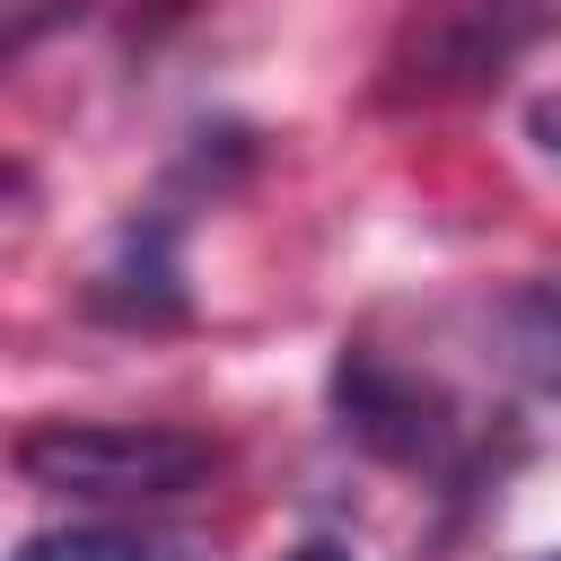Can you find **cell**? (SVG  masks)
Returning <instances> with one entry per match:
<instances>
[{"instance_id": "cell-4", "label": "cell", "mask_w": 561, "mask_h": 561, "mask_svg": "<svg viewBox=\"0 0 561 561\" xmlns=\"http://www.w3.org/2000/svg\"><path fill=\"white\" fill-rule=\"evenodd\" d=\"M18 561H184V552L131 526H53V535H26Z\"/></svg>"}, {"instance_id": "cell-5", "label": "cell", "mask_w": 561, "mask_h": 561, "mask_svg": "<svg viewBox=\"0 0 561 561\" xmlns=\"http://www.w3.org/2000/svg\"><path fill=\"white\" fill-rule=\"evenodd\" d=\"M526 131H535V149H543V158H561V96H535Z\"/></svg>"}, {"instance_id": "cell-1", "label": "cell", "mask_w": 561, "mask_h": 561, "mask_svg": "<svg viewBox=\"0 0 561 561\" xmlns=\"http://www.w3.org/2000/svg\"><path fill=\"white\" fill-rule=\"evenodd\" d=\"M210 465V438L158 421H44L18 438V473L61 500H175Z\"/></svg>"}, {"instance_id": "cell-7", "label": "cell", "mask_w": 561, "mask_h": 561, "mask_svg": "<svg viewBox=\"0 0 561 561\" xmlns=\"http://www.w3.org/2000/svg\"><path fill=\"white\" fill-rule=\"evenodd\" d=\"M552 561H561V552H552Z\"/></svg>"}, {"instance_id": "cell-3", "label": "cell", "mask_w": 561, "mask_h": 561, "mask_svg": "<svg viewBox=\"0 0 561 561\" xmlns=\"http://www.w3.org/2000/svg\"><path fill=\"white\" fill-rule=\"evenodd\" d=\"M482 351L526 394H552L561 403V263L535 272V280H517V289H500L482 307Z\"/></svg>"}, {"instance_id": "cell-2", "label": "cell", "mask_w": 561, "mask_h": 561, "mask_svg": "<svg viewBox=\"0 0 561 561\" xmlns=\"http://www.w3.org/2000/svg\"><path fill=\"white\" fill-rule=\"evenodd\" d=\"M561 18V0H430L394 53H386V96H465L482 79H500L543 26Z\"/></svg>"}, {"instance_id": "cell-6", "label": "cell", "mask_w": 561, "mask_h": 561, "mask_svg": "<svg viewBox=\"0 0 561 561\" xmlns=\"http://www.w3.org/2000/svg\"><path fill=\"white\" fill-rule=\"evenodd\" d=\"M280 561H359V552H351V543H333V535H307V543H289Z\"/></svg>"}]
</instances>
